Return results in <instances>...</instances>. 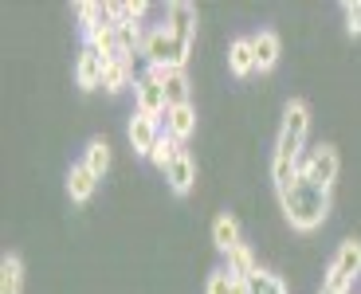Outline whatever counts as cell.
<instances>
[{
	"label": "cell",
	"mask_w": 361,
	"mask_h": 294,
	"mask_svg": "<svg viewBox=\"0 0 361 294\" xmlns=\"http://www.w3.org/2000/svg\"><path fill=\"white\" fill-rule=\"evenodd\" d=\"M295 177H298V161H283V157L271 161V180H275V188H287Z\"/></svg>",
	"instance_id": "cell-23"
},
{
	"label": "cell",
	"mask_w": 361,
	"mask_h": 294,
	"mask_svg": "<svg viewBox=\"0 0 361 294\" xmlns=\"http://www.w3.org/2000/svg\"><path fill=\"white\" fill-rule=\"evenodd\" d=\"M342 12H345V32H350V36H361V0H345Z\"/></svg>",
	"instance_id": "cell-25"
},
{
	"label": "cell",
	"mask_w": 361,
	"mask_h": 294,
	"mask_svg": "<svg viewBox=\"0 0 361 294\" xmlns=\"http://www.w3.org/2000/svg\"><path fill=\"white\" fill-rule=\"evenodd\" d=\"M126 134H130L134 153L149 157V153H154V145H157V137H161V122H157V118H149V114H134V118H130Z\"/></svg>",
	"instance_id": "cell-8"
},
{
	"label": "cell",
	"mask_w": 361,
	"mask_h": 294,
	"mask_svg": "<svg viewBox=\"0 0 361 294\" xmlns=\"http://www.w3.org/2000/svg\"><path fill=\"white\" fill-rule=\"evenodd\" d=\"M161 130L173 137V142H180V145L189 142L192 130H197V110H192V102H189V106H169V110H165Z\"/></svg>",
	"instance_id": "cell-9"
},
{
	"label": "cell",
	"mask_w": 361,
	"mask_h": 294,
	"mask_svg": "<svg viewBox=\"0 0 361 294\" xmlns=\"http://www.w3.org/2000/svg\"><path fill=\"white\" fill-rule=\"evenodd\" d=\"M189 51L192 44H180L165 24L149 27L145 32V44H142V59L149 67H169V71H185V63H189Z\"/></svg>",
	"instance_id": "cell-2"
},
{
	"label": "cell",
	"mask_w": 361,
	"mask_h": 294,
	"mask_svg": "<svg viewBox=\"0 0 361 294\" xmlns=\"http://www.w3.org/2000/svg\"><path fill=\"white\" fill-rule=\"evenodd\" d=\"M82 39H87V47L90 51H99L102 59H118V32H114V24L90 27V32H82Z\"/></svg>",
	"instance_id": "cell-17"
},
{
	"label": "cell",
	"mask_w": 361,
	"mask_h": 294,
	"mask_svg": "<svg viewBox=\"0 0 361 294\" xmlns=\"http://www.w3.org/2000/svg\"><path fill=\"white\" fill-rule=\"evenodd\" d=\"M232 283H235V275L228 267H220V271H212V275H208L204 294H232Z\"/></svg>",
	"instance_id": "cell-24"
},
{
	"label": "cell",
	"mask_w": 361,
	"mask_h": 294,
	"mask_svg": "<svg viewBox=\"0 0 361 294\" xmlns=\"http://www.w3.org/2000/svg\"><path fill=\"white\" fill-rule=\"evenodd\" d=\"M102 71H106V59L82 44L79 63H75V82H79L82 90H99V87H102Z\"/></svg>",
	"instance_id": "cell-10"
},
{
	"label": "cell",
	"mask_w": 361,
	"mask_h": 294,
	"mask_svg": "<svg viewBox=\"0 0 361 294\" xmlns=\"http://www.w3.org/2000/svg\"><path fill=\"white\" fill-rule=\"evenodd\" d=\"M357 275H361V243H357V240H345L342 247H338L330 271H326L322 290H330V294H350V290H353V278H357Z\"/></svg>",
	"instance_id": "cell-4"
},
{
	"label": "cell",
	"mask_w": 361,
	"mask_h": 294,
	"mask_svg": "<svg viewBox=\"0 0 361 294\" xmlns=\"http://www.w3.org/2000/svg\"><path fill=\"white\" fill-rule=\"evenodd\" d=\"M24 290V263H20V255H4L0 259V294H20Z\"/></svg>",
	"instance_id": "cell-18"
},
{
	"label": "cell",
	"mask_w": 361,
	"mask_h": 294,
	"mask_svg": "<svg viewBox=\"0 0 361 294\" xmlns=\"http://www.w3.org/2000/svg\"><path fill=\"white\" fill-rule=\"evenodd\" d=\"M94 188H99V177L87 169V165H71V173H67V196H71L75 204H87L90 196H94Z\"/></svg>",
	"instance_id": "cell-14"
},
{
	"label": "cell",
	"mask_w": 361,
	"mask_h": 294,
	"mask_svg": "<svg viewBox=\"0 0 361 294\" xmlns=\"http://www.w3.org/2000/svg\"><path fill=\"white\" fill-rule=\"evenodd\" d=\"M252 51H255V71H271V67L279 63L283 44H279V36H275L271 27H263V32L252 36Z\"/></svg>",
	"instance_id": "cell-12"
},
{
	"label": "cell",
	"mask_w": 361,
	"mask_h": 294,
	"mask_svg": "<svg viewBox=\"0 0 361 294\" xmlns=\"http://www.w3.org/2000/svg\"><path fill=\"white\" fill-rule=\"evenodd\" d=\"M307 130H310V106L302 102V98H290L287 110H283V130H279L275 157H283V161H302Z\"/></svg>",
	"instance_id": "cell-3"
},
{
	"label": "cell",
	"mask_w": 361,
	"mask_h": 294,
	"mask_svg": "<svg viewBox=\"0 0 361 294\" xmlns=\"http://www.w3.org/2000/svg\"><path fill=\"white\" fill-rule=\"evenodd\" d=\"M180 153H185V149H180V142H173V137L169 134H165V130H161V137H157V145H154V153H149V161H154V165H157V169H169V165H173V161H177L180 157Z\"/></svg>",
	"instance_id": "cell-21"
},
{
	"label": "cell",
	"mask_w": 361,
	"mask_h": 294,
	"mask_svg": "<svg viewBox=\"0 0 361 294\" xmlns=\"http://www.w3.org/2000/svg\"><path fill=\"white\" fill-rule=\"evenodd\" d=\"M338 169H342V161H338V149H334V145H314L307 157L298 161V173H302V177H307L314 188H326V192L334 188Z\"/></svg>",
	"instance_id": "cell-5"
},
{
	"label": "cell",
	"mask_w": 361,
	"mask_h": 294,
	"mask_svg": "<svg viewBox=\"0 0 361 294\" xmlns=\"http://www.w3.org/2000/svg\"><path fill=\"white\" fill-rule=\"evenodd\" d=\"M82 165L102 180V177H106V169H110V145L102 142V137H90L87 149H82Z\"/></svg>",
	"instance_id": "cell-19"
},
{
	"label": "cell",
	"mask_w": 361,
	"mask_h": 294,
	"mask_svg": "<svg viewBox=\"0 0 361 294\" xmlns=\"http://www.w3.org/2000/svg\"><path fill=\"white\" fill-rule=\"evenodd\" d=\"M165 180H169V188L177 196H185L192 188V180H197V161H192V153H180L177 161H173L169 169H165Z\"/></svg>",
	"instance_id": "cell-15"
},
{
	"label": "cell",
	"mask_w": 361,
	"mask_h": 294,
	"mask_svg": "<svg viewBox=\"0 0 361 294\" xmlns=\"http://www.w3.org/2000/svg\"><path fill=\"white\" fill-rule=\"evenodd\" d=\"M134 102H137V114H149V118H157V122H161V118H165V110H169L161 82H157L149 71H145V75H137V82H134Z\"/></svg>",
	"instance_id": "cell-6"
},
{
	"label": "cell",
	"mask_w": 361,
	"mask_h": 294,
	"mask_svg": "<svg viewBox=\"0 0 361 294\" xmlns=\"http://www.w3.org/2000/svg\"><path fill=\"white\" fill-rule=\"evenodd\" d=\"M228 71H232L235 79H247V75L255 71L252 36H247V39H232V47H228Z\"/></svg>",
	"instance_id": "cell-16"
},
{
	"label": "cell",
	"mask_w": 361,
	"mask_h": 294,
	"mask_svg": "<svg viewBox=\"0 0 361 294\" xmlns=\"http://www.w3.org/2000/svg\"><path fill=\"white\" fill-rule=\"evenodd\" d=\"M247 290L252 294H287V283H283L279 275H271V271H255V275H247Z\"/></svg>",
	"instance_id": "cell-22"
},
{
	"label": "cell",
	"mask_w": 361,
	"mask_h": 294,
	"mask_svg": "<svg viewBox=\"0 0 361 294\" xmlns=\"http://www.w3.org/2000/svg\"><path fill=\"white\" fill-rule=\"evenodd\" d=\"M137 75H134V59H126V55H118V59H106V71H102V90H110V94H118V90H134Z\"/></svg>",
	"instance_id": "cell-11"
},
{
	"label": "cell",
	"mask_w": 361,
	"mask_h": 294,
	"mask_svg": "<svg viewBox=\"0 0 361 294\" xmlns=\"http://www.w3.org/2000/svg\"><path fill=\"white\" fill-rule=\"evenodd\" d=\"M228 271H232V275H240V278L255 275V271H259V263H255V251L247 247V243H240L235 251H228Z\"/></svg>",
	"instance_id": "cell-20"
},
{
	"label": "cell",
	"mask_w": 361,
	"mask_h": 294,
	"mask_svg": "<svg viewBox=\"0 0 361 294\" xmlns=\"http://www.w3.org/2000/svg\"><path fill=\"white\" fill-rule=\"evenodd\" d=\"M279 192V204H283V216L295 232H314L322 228L326 216H330V192L326 188H314L302 173L290 180L287 188H275Z\"/></svg>",
	"instance_id": "cell-1"
},
{
	"label": "cell",
	"mask_w": 361,
	"mask_h": 294,
	"mask_svg": "<svg viewBox=\"0 0 361 294\" xmlns=\"http://www.w3.org/2000/svg\"><path fill=\"white\" fill-rule=\"evenodd\" d=\"M318 294H330V290H318Z\"/></svg>",
	"instance_id": "cell-26"
},
{
	"label": "cell",
	"mask_w": 361,
	"mask_h": 294,
	"mask_svg": "<svg viewBox=\"0 0 361 294\" xmlns=\"http://www.w3.org/2000/svg\"><path fill=\"white\" fill-rule=\"evenodd\" d=\"M165 27H169L180 44H192L197 39V4H189V0L165 4Z\"/></svg>",
	"instance_id": "cell-7"
},
{
	"label": "cell",
	"mask_w": 361,
	"mask_h": 294,
	"mask_svg": "<svg viewBox=\"0 0 361 294\" xmlns=\"http://www.w3.org/2000/svg\"><path fill=\"white\" fill-rule=\"evenodd\" d=\"M244 243V235H240V223H235V216L220 212L216 220H212V247L220 251V255H228V251H235Z\"/></svg>",
	"instance_id": "cell-13"
}]
</instances>
